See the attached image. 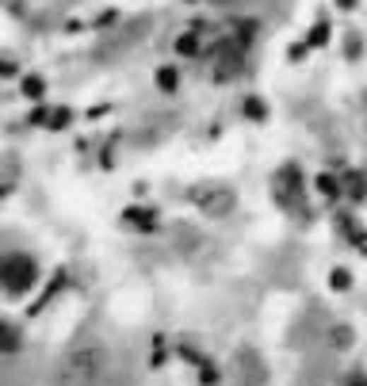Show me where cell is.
Wrapping results in <instances>:
<instances>
[{
  "label": "cell",
  "mask_w": 367,
  "mask_h": 386,
  "mask_svg": "<svg viewBox=\"0 0 367 386\" xmlns=\"http://www.w3.org/2000/svg\"><path fill=\"white\" fill-rule=\"evenodd\" d=\"M245 115H252V119H264V103H260L257 96H249V100H245Z\"/></svg>",
  "instance_id": "obj_8"
},
{
  "label": "cell",
  "mask_w": 367,
  "mask_h": 386,
  "mask_svg": "<svg viewBox=\"0 0 367 386\" xmlns=\"http://www.w3.org/2000/svg\"><path fill=\"white\" fill-rule=\"evenodd\" d=\"M42 92H46L42 77H23V96L27 100H42Z\"/></svg>",
  "instance_id": "obj_2"
},
{
  "label": "cell",
  "mask_w": 367,
  "mask_h": 386,
  "mask_svg": "<svg viewBox=\"0 0 367 386\" xmlns=\"http://www.w3.org/2000/svg\"><path fill=\"white\" fill-rule=\"evenodd\" d=\"M176 50H180V54H195V50H199L195 35H180V39H176Z\"/></svg>",
  "instance_id": "obj_7"
},
{
  "label": "cell",
  "mask_w": 367,
  "mask_h": 386,
  "mask_svg": "<svg viewBox=\"0 0 367 386\" xmlns=\"http://www.w3.org/2000/svg\"><path fill=\"white\" fill-rule=\"evenodd\" d=\"M69 119H73V111L62 107V111H54V119L46 122V127H50V130H62V127H69Z\"/></svg>",
  "instance_id": "obj_5"
},
{
  "label": "cell",
  "mask_w": 367,
  "mask_h": 386,
  "mask_svg": "<svg viewBox=\"0 0 367 386\" xmlns=\"http://www.w3.org/2000/svg\"><path fill=\"white\" fill-rule=\"evenodd\" d=\"M318 192L322 195H341V180H333V176H318Z\"/></svg>",
  "instance_id": "obj_4"
},
{
  "label": "cell",
  "mask_w": 367,
  "mask_h": 386,
  "mask_svg": "<svg viewBox=\"0 0 367 386\" xmlns=\"http://www.w3.org/2000/svg\"><path fill=\"white\" fill-rule=\"evenodd\" d=\"M157 84H161V92H176V84H180V77H176V69H173V65L157 69Z\"/></svg>",
  "instance_id": "obj_1"
},
{
  "label": "cell",
  "mask_w": 367,
  "mask_h": 386,
  "mask_svg": "<svg viewBox=\"0 0 367 386\" xmlns=\"http://www.w3.org/2000/svg\"><path fill=\"white\" fill-rule=\"evenodd\" d=\"M325 42H329V23H318L310 31V46H325Z\"/></svg>",
  "instance_id": "obj_6"
},
{
  "label": "cell",
  "mask_w": 367,
  "mask_h": 386,
  "mask_svg": "<svg viewBox=\"0 0 367 386\" xmlns=\"http://www.w3.org/2000/svg\"><path fill=\"white\" fill-rule=\"evenodd\" d=\"M329 287H333V291H348V287H352V276H348L344 268H333V271H329Z\"/></svg>",
  "instance_id": "obj_3"
}]
</instances>
